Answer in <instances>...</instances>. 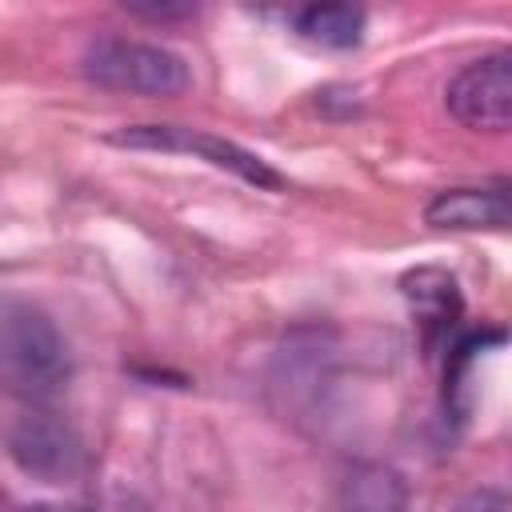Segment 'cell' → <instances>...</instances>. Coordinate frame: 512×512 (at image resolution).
Returning a JSON list of instances; mask_svg holds the SVG:
<instances>
[{
  "mask_svg": "<svg viewBox=\"0 0 512 512\" xmlns=\"http://www.w3.org/2000/svg\"><path fill=\"white\" fill-rule=\"evenodd\" d=\"M72 380V352L56 320L16 296H0V392L24 404L56 400Z\"/></svg>",
  "mask_w": 512,
  "mask_h": 512,
  "instance_id": "obj_1",
  "label": "cell"
},
{
  "mask_svg": "<svg viewBox=\"0 0 512 512\" xmlns=\"http://www.w3.org/2000/svg\"><path fill=\"white\" fill-rule=\"evenodd\" d=\"M80 72L108 92L128 96H180L192 88V68L180 52L128 36H100L84 48Z\"/></svg>",
  "mask_w": 512,
  "mask_h": 512,
  "instance_id": "obj_2",
  "label": "cell"
},
{
  "mask_svg": "<svg viewBox=\"0 0 512 512\" xmlns=\"http://www.w3.org/2000/svg\"><path fill=\"white\" fill-rule=\"evenodd\" d=\"M108 144L116 148H144V152H180V156H196L212 168H224L232 172L236 180L260 188V192H280L284 188V176L260 160L256 152L240 148L236 140H224V136H212L204 128H188V124H124L116 132L104 136Z\"/></svg>",
  "mask_w": 512,
  "mask_h": 512,
  "instance_id": "obj_3",
  "label": "cell"
},
{
  "mask_svg": "<svg viewBox=\"0 0 512 512\" xmlns=\"http://www.w3.org/2000/svg\"><path fill=\"white\" fill-rule=\"evenodd\" d=\"M8 456L44 484H72L88 468L84 436L52 412H28L8 428Z\"/></svg>",
  "mask_w": 512,
  "mask_h": 512,
  "instance_id": "obj_4",
  "label": "cell"
},
{
  "mask_svg": "<svg viewBox=\"0 0 512 512\" xmlns=\"http://www.w3.org/2000/svg\"><path fill=\"white\" fill-rule=\"evenodd\" d=\"M448 112L472 132H508L512 124V56L488 52L464 64L444 88Z\"/></svg>",
  "mask_w": 512,
  "mask_h": 512,
  "instance_id": "obj_5",
  "label": "cell"
},
{
  "mask_svg": "<svg viewBox=\"0 0 512 512\" xmlns=\"http://www.w3.org/2000/svg\"><path fill=\"white\" fill-rule=\"evenodd\" d=\"M424 220L432 228L452 232H504L512 224V196L508 184H472V188H444L428 200Z\"/></svg>",
  "mask_w": 512,
  "mask_h": 512,
  "instance_id": "obj_6",
  "label": "cell"
},
{
  "mask_svg": "<svg viewBox=\"0 0 512 512\" xmlns=\"http://www.w3.org/2000/svg\"><path fill=\"white\" fill-rule=\"evenodd\" d=\"M400 288H404L416 320L424 324L428 344L456 324V316H460V288H456V280L444 268H416V272H408L400 280Z\"/></svg>",
  "mask_w": 512,
  "mask_h": 512,
  "instance_id": "obj_7",
  "label": "cell"
},
{
  "mask_svg": "<svg viewBox=\"0 0 512 512\" xmlns=\"http://www.w3.org/2000/svg\"><path fill=\"white\" fill-rule=\"evenodd\" d=\"M296 36L316 44V48H356L364 36V8L308 4L296 12Z\"/></svg>",
  "mask_w": 512,
  "mask_h": 512,
  "instance_id": "obj_8",
  "label": "cell"
},
{
  "mask_svg": "<svg viewBox=\"0 0 512 512\" xmlns=\"http://www.w3.org/2000/svg\"><path fill=\"white\" fill-rule=\"evenodd\" d=\"M348 512H408L400 476L388 468H364L348 480Z\"/></svg>",
  "mask_w": 512,
  "mask_h": 512,
  "instance_id": "obj_9",
  "label": "cell"
},
{
  "mask_svg": "<svg viewBox=\"0 0 512 512\" xmlns=\"http://www.w3.org/2000/svg\"><path fill=\"white\" fill-rule=\"evenodd\" d=\"M456 512H512V500H508V492L500 484H484V488H472L456 504Z\"/></svg>",
  "mask_w": 512,
  "mask_h": 512,
  "instance_id": "obj_10",
  "label": "cell"
},
{
  "mask_svg": "<svg viewBox=\"0 0 512 512\" xmlns=\"http://www.w3.org/2000/svg\"><path fill=\"white\" fill-rule=\"evenodd\" d=\"M124 8L132 16H144V20H184L196 12L192 4H124Z\"/></svg>",
  "mask_w": 512,
  "mask_h": 512,
  "instance_id": "obj_11",
  "label": "cell"
},
{
  "mask_svg": "<svg viewBox=\"0 0 512 512\" xmlns=\"http://www.w3.org/2000/svg\"><path fill=\"white\" fill-rule=\"evenodd\" d=\"M24 512H88V508H68V504H32Z\"/></svg>",
  "mask_w": 512,
  "mask_h": 512,
  "instance_id": "obj_12",
  "label": "cell"
},
{
  "mask_svg": "<svg viewBox=\"0 0 512 512\" xmlns=\"http://www.w3.org/2000/svg\"><path fill=\"white\" fill-rule=\"evenodd\" d=\"M0 508H4V492H0Z\"/></svg>",
  "mask_w": 512,
  "mask_h": 512,
  "instance_id": "obj_13",
  "label": "cell"
}]
</instances>
